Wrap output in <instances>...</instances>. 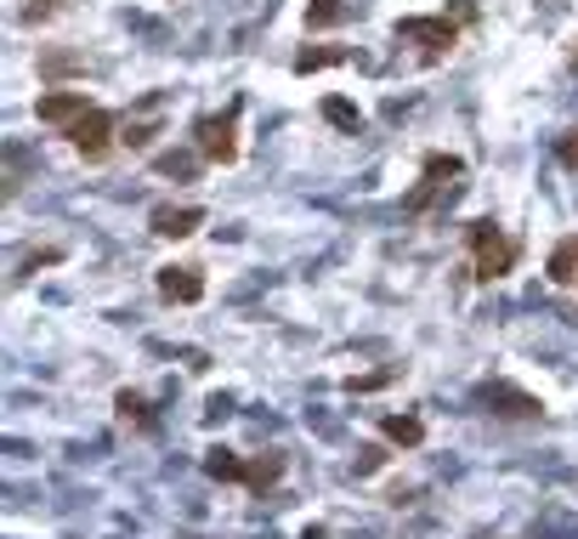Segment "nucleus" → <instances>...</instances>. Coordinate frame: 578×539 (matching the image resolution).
I'll list each match as a JSON object with an SVG mask.
<instances>
[{"label":"nucleus","instance_id":"obj_1","mask_svg":"<svg viewBox=\"0 0 578 539\" xmlns=\"http://www.w3.org/2000/svg\"><path fill=\"white\" fill-rule=\"evenodd\" d=\"M465 244H471V273H476V284L505 279V273H516V261H522V244H516L505 228H493V222H465Z\"/></svg>","mask_w":578,"mask_h":539},{"label":"nucleus","instance_id":"obj_2","mask_svg":"<svg viewBox=\"0 0 578 539\" xmlns=\"http://www.w3.org/2000/svg\"><path fill=\"white\" fill-rule=\"evenodd\" d=\"M476 17V7L465 0L460 7V17H397V40H409V46H420V63H442L448 52L460 46V23H471Z\"/></svg>","mask_w":578,"mask_h":539},{"label":"nucleus","instance_id":"obj_3","mask_svg":"<svg viewBox=\"0 0 578 539\" xmlns=\"http://www.w3.org/2000/svg\"><path fill=\"white\" fill-rule=\"evenodd\" d=\"M460 177H465V159L460 154H425L420 159V182L403 193V210L409 216H425L442 193H460Z\"/></svg>","mask_w":578,"mask_h":539},{"label":"nucleus","instance_id":"obj_4","mask_svg":"<svg viewBox=\"0 0 578 539\" xmlns=\"http://www.w3.org/2000/svg\"><path fill=\"white\" fill-rule=\"evenodd\" d=\"M193 149L210 165H233L239 159V103H228L221 114H198L193 119Z\"/></svg>","mask_w":578,"mask_h":539},{"label":"nucleus","instance_id":"obj_5","mask_svg":"<svg viewBox=\"0 0 578 539\" xmlns=\"http://www.w3.org/2000/svg\"><path fill=\"white\" fill-rule=\"evenodd\" d=\"M63 137H68V149L80 154L86 165H103V159H108V149L119 142V137H114V114H108V108H97V103H91L80 119H74V126H68Z\"/></svg>","mask_w":578,"mask_h":539},{"label":"nucleus","instance_id":"obj_6","mask_svg":"<svg viewBox=\"0 0 578 539\" xmlns=\"http://www.w3.org/2000/svg\"><path fill=\"white\" fill-rule=\"evenodd\" d=\"M159 301H176V307H193L205 301V273L198 267H159Z\"/></svg>","mask_w":578,"mask_h":539},{"label":"nucleus","instance_id":"obj_7","mask_svg":"<svg viewBox=\"0 0 578 539\" xmlns=\"http://www.w3.org/2000/svg\"><path fill=\"white\" fill-rule=\"evenodd\" d=\"M86 108H91V97H86V91H46L40 103H35L40 126H52V131H68Z\"/></svg>","mask_w":578,"mask_h":539},{"label":"nucleus","instance_id":"obj_8","mask_svg":"<svg viewBox=\"0 0 578 539\" xmlns=\"http://www.w3.org/2000/svg\"><path fill=\"white\" fill-rule=\"evenodd\" d=\"M147 228H154L159 239H193L198 228H205V210L198 205H159L154 216H147Z\"/></svg>","mask_w":578,"mask_h":539},{"label":"nucleus","instance_id":"obj_9","mask_svg":"<svg viewBox=\"0 0 578 539\" xmlns=\"http://www.w3.org/2000/svg\"><path fill=\"white\" fill-rule=\"evenodd\" d=\"M284 465H290V460H284L279 449H267V454H256V460H249V465H244V488H249V495H267V488H272V483H279V477H284Z\"/></svg>","mask_w":578,"mask_h":539},{"label":"nucleus","instance_id":"obj_10","mask_svg":"<svg viewBox=\"0 0 578 539\" xmlns=\"http://www.w3.org/2000/svg\"><path fill=\"white\" fill-rule=\"evenodd\" d=\"M544 273H550V284H578V233H567V239H556V251H550V261H544Z\"/></svg>","mask_w":578,"mask_h":539},{"label":"nucleus","instance_id":"obj_11","mask_svg":"<svg viewBox=\"0 0 578 539\" xmlns=\"http://www.w3.org/2000/svg\"><path fill=\"white\" fill-rule=\"evenodd\" d=\"M381 437H386V444H397V449H420L425 444V421H420V414H386Z\"/></svg>","mask_w":578,"mask_h":539},{"label":"nucleus","instance_id":"obj_12","mask_svg":"<svg viewBox=\"0 0 578 539\" xmlns=\"http://www.w3.org/2000/svg\"><path fill=\"white\" fill-rule=\"evenodd\" d=\"M341 63H351V52L346 46H307V52H295V75H318V68H341Z\"/></svg>","mask_w":578,"mask_h":539},{"label":"nucleus","instance_id":"obj_13","mask_svg":"<svg viewBox=\"0 0 578 539\" xmlns=\"http://www.w3.org/2000/svg\"><path fill=\"white\" fill-rule=\"evenodd\" d=\"M483 398H488V403H505L499 414H516V421H534V414H544L539 398H527V392H511V386H488Z\"/></svg>","mask_w":578,"mask_h":539},{"label":"nucleus","instance_id":"obj_14","mask_svg":"<svg viewBox=\"0 0 578 539\" xmlns=\"http://www.w3.org/2000/svg\"><path fill=\"white\" fill-rule=\"evenodd\" d=\"M323 119H330L335 131H346V137L363 131V114H358V103H346V97H323Z\"/></svg>","mask_w":578,"mask_h":539},{"label":"nucleus","instance_id":"obj_15","mask_svg":"<svg viewBox=\"0 0 578 539\" xmlns=\"http://www.w3.org/2000/svg\"><path fill=\"white\" fill-rule=\"evenodd\" d=\"M244 465H249V460H239L233 449H210V454H205V472H210L216 483H244Z\"/></svg>","mask_w":578,"mask_h":539},{"label":"nucleus","instance_id":"obj_16","mask_svg":"<svg viewBox=\"0 0 578 539\" xmlns=\"http://www.w3.org/2000/svg\"><path fill=\"white\" fill-rule=\"evenodd\" d=\"M351 17V0H312L307 7V29H335Z\"/></svg>","mask_w":578,"mask_h":539},{"label":"nucleus","instance_id":"obj_17","mask_svg":"<svg viewBox=\"0 0 578 539\" xmlns=\"http://www.w3.org/2000/svg\"><path fill=\"white\" fill-rule=\"evenodd\" d=\"M114 409H119V421H125V426H147V421H154V414H147V398H142V392H119Z\"/></svg>","mask_w":578,"mask_h":539},{"label":"nucleus","instance_id":"obj_18","mask_svg":"<svg viewBox=\"0 0 578 539\" xmlns=\"http://www.w3.org/2000/svg\"><path fill=\"white\" fill-rule=\"evenodd\" d=\"M154 137H159V126H154V119H142V126H125V131H119V142H125V149H131V154H142Z\"/></svg>","mask_w":578,"mask_h":539},{"label":"nucleus","instance_id":"obj_19","mask_svg":"<svg viewBox=\"0 0 578 539\" xmlns=\"http://www.w3.org/2000/svg\"><path fill=\"white\" fill-rule=\"evenodd\" d=\"M68 0H29V7H23V23H46L52 12H63Z\"/></svg>","mask_w":578,"mask_h":539},{"label":"nucleus","instance_id":"obj_20","mask_svg":"<svg viewBox=\"0 0 578 539\" xmlns=\"http://www.w3.org/2000/svg\"><path fill=\"white\" fill-rule=\"evenodd\" d=\"M154 170H159V177H193V159H182V154H165V159H154Z\"/></svg>","mask_w":578,"mask_h":539},{"label":"nucleus","instance_id":"obj_21","mask_svg":"<svg viewBox=\"0 0 578 539\" xmlns=\"http://www.w3.org/2000/svg\"><path fill=\"white\" fill-rule=\"evenodd\" d=\"M562 165H567V170H578V131L562 142Z\"/></svg>","mask_w":578,"mask_h":539},{"label":"nucleus","instance_id":"obj_22","mask_svg":"<svg viewBox=\"0 0 578 539\" xmlns=\"http://www.w3.org/2000/svg\"><path fill=\"white\" fill-rule=\"evenodd\" d=\"M300 539H330V528H307V534H300Z\"/></svg>","mask_w":578,"mask_h":539}]
</instances>
